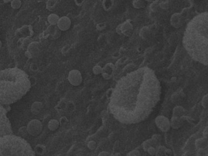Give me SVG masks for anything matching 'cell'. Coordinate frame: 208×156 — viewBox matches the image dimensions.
<instances>
[{"label": "cell", "instance_id": "45", "mask_svg": "<svg viewBox=\"0 0 208 156\" xmlns=\"http://www.w3.org/2000/svg\"><path fill=\"white\" fill-rule=\"evenodd\" d=\"M98 155L99 156H108V155H111V154L107 151H102L98 154Z\"/></svg>", "mask_w": 208, "mask_h": 156}, {"label": "cell", "instance_id": "42", "mask_svg": "<svg viewBox=\"0 0 208 156\" xmlns=\"http://www.w3.org/2000/svg\"><path fill=\"white\" fill-rule=\"evenodd\" d=\"M173 154V151L170 148H167L166 147V149H165V154L164 155H167V156H170Z\"/></svg>", "mask_w": 208, "mask_h": 156}, {"label": "cell", "instance_id": "6", "mask_svg": "<svg viewBox=\"0 0 208 156\" xmlns=\"http://www.w3.org/2000/svg\"><path fill=\"white\" fill-rule=\"evenodd\" d=\"M28 134L32 137L39 136L43 130V125L41 122L37 119L31 120L26 126Z\"/></svg>", "mask_w": 208, "mask_h": 156}, {"label": "cell", "instance_id": "44", "mask_svg": "<svg viewBox=\"0 0 208 156\" xmlns=\"http://www.w3.org/2000/svg\"><path fill=\"white\" fill-rule=\"evenodd\" d=\"M67 121H68V120L66 119V118L65 117H63L60 119L59 123L61 125H65V124H66V123H67Z\"/></svg>", "mask_w": 208, "mask_h": 156}, {"label": "cell", "instance_id": "39", "mask_svg": "<svg viewBox=\"0 0 208 156\" xmlns=\"http://www.w3.org/2000/svg\"><path fill=\"white\" fill-rule=\"evenodd\" d=\"M101 75H102L103 78H104V79L105 80H109L112 78V74H109V73H104V72H103Z\"/></svg>", "mask_w": 208, "mask_h": 156}, {"label": "cell", "instance_id": "20", "mask_svg": "<svg viewBox=\"0 0 208 156\" xmlns=\"http://www.w3.org/2000/svg\"><path fill=\"white\" fill-rule=\"evenodd\" d=\"M132 7L136 9H141L144 8L147 5V2L145 0H133L132 2Z\"/></svg>", "mask_w": 208, "mask_h": 156}, {"label": "cell", "instance_id": "40", "mask_svg": "<svg viewBox=\"0 0 208 156\" xmlns=\"http://www.w3.org/2000/svg\"><path fill=\"white\" fill-rule=\"evenodd\" d=\"M206 149H199V150H197V155H199V156L206 155H207V152H206Z\"/></svg>", "mask_w": 208, "mask_h": 156}, {"label": "cell", "instance_id": "11", "mask_svg": "<svg viewBox=\"0 0 208 156\" xmlns=\"http://www.w3.org/2000/svg\"><path fill=\"white\" fill-rule=\"evenodd\" d=\"M33 29L30 25H24L21 28L18 29L15 32V35L19 38L28 37L30 38L33 36Z\"/></svg>", "mask_w": 208, "mask_h": 156}, {"label": "cell", "instance_id": "25", "mask_svg": "<svg viewBox=\"0 0 208 156\" xmlns=\"http://www.w3.org/2000/svg\"><path fill=\"white\" fill-rule=\"evenodd\" d=\"M114 4V0H103V7L104 11H109L113 7Z\"/></svg>", "mask_w": 208, "mask_h": 156}, {"label": "cell", "instance_id": "4", "mask_svg": "<svg viewBox=\"0 0 208 156\" xmlns=\"http://www.w3.org/2000/svg\"><path fill=\"white\" fill-rule=\"evenodd\" d=\"M31 146L19 136L7 134L0 138V155H34Z\"/></svg>", "mask_w": 208, "mask_h": 156}, {"label": "cell", "instance_id": "12", "mask_svg": "<svg viewBox=\"0 0 208 156\" xmlns=\"http://www.w3.org/2000/svg\"><path fill=\"white\" fill-rule=\"evenodd\" d=\"M56 26L62 32L68 31L71 26V20L67 16H63L59 18Z\"/></svg>", "mask_w": 208, "mask_h": 156}, {"label": "cell", "instance_id": "35", "mask_svg": "<svg viewBox=\"0 0 208 156\" xmlns=\"http://www.w3.org/2000/svg\"><path fill=\"white\" fill-rule=\"evenodd\" d=\"M147 152H148V154L149 155H156V147L154 146H150L149 147L148 150H147Z\"/></svg>", "mask_w": 208, "mask_h": 156}, {"label": "cell", "instance_id": "15", "mask_svg": "<svg viewBox=\"0 0 208 156\" xmlns=\"http://www.w3.org/2000/svg\"><path fill=\"white\" fill-rule=\"evenodd\" d=\"M186 113V109L182 105H176L172 110V117H184Z\"/></svg>", "mask_w": 208, "mask_h": 156}, {"label": "cell", "instance_id": "22", "mask_svg": "<svg viewBox=\"0 0 208 156\" xmlns=\"http://www.w3.org/2000/svg\"><path fill=\"white\" fill-rule=\"evenodd\" d=\"M59 18L60 17L58 16V15L56 14H51L48 16L47 20L49 24H51V25H56Z\"/></svg>", "mask_w": 208, "mask_h": 156}, {"label": "cell", "instance_id": "38", "mask_svg": "<svg viewBox=\"0 0 208 156\" xmlns=\"http://www.w3.org/2000/svg\"><path fill=\"white\" fill-rule=\"evenodd\" d=\"M113 91H114L113 88H109V89L107 90V91L106 92V97L107 98V100H109L111 98L113 93Z\"/></svg>", "mask_w": 208, "mask_h": 156}, {"label": "cell", "instance_id": "49", "mask_svg": "<svg viewBox=\"0 0 208 156\" xmlns=\"http://www.w3.org/2000/svg\"><path fill=\"white\" fill-rule=\"evenodd\" d=\"M145 1L148 3H154L156 0H145Z\"/></svg>", "mask_w": 208, "mask_h": 156}, {"label": "cell", "instance_id": "32", "mask_svg": "<svg viewBox=\"0 0 208 156\" xmlns=\"http://www.w3.org/2000/svg\"><path fill=\"white\" fill-rule=\"evenodd\" d=\"M61 34H62V31L57 27L56 31H54V33L51 36L53 39L57 40L61 36Z\"/></svg>", "mask_w": 208, "mask_h": 156}, {"label": "cell", "instance_id": "1", "mask_svg": "<svg viewBox=\"0 0 208 156\" xmlns=\"http://www.w3.org/2000/svg\"><path fill=\"white\" fill-rule=\"evenodd\" d=\"M161 95V84L154 71L148 67H142L119 80L109 99V108L119 122L136 124L153 113Z\"/></svg>", "mask_w": 208, "mask_h": 156}, {"label": "cell", "instance_id": "28", "mask_svg": "<svg viewBox=\"0 0 208 156\" xmlns=\"http://www.w3.org/2000/svg\"><path fill=\"white\" fill-rule=\"evenodd\" d=\"M10 3L11 7L14 10L19 9L22 5V2L21 0H12Z\"/></svg>", "mask_w": 208, "mask_h": 156}, {"label": "cell", "instance_id": "43", "mask_svg": "<svg viewBox=\"0 0 208 156\" xmlns=\"http://www.w3.org/2000/svg\"><path fill=\"white\" fill-rule=\"evenodd\" d=\"M85 1L86 0H74V3L78 6H81Z\"/></svg>", "mask_w": 208, "mask_h": 156}, {"label": "cell", "instance_id": "17", "mask_svg": "<svg viewBox=\"0 0 208 156\" xmlns=\"http://www.w3.org/2000/svg\"><path fill=\"white\" fill-rule=\"evenodd\" d=\"M43 108V104L39 101H36L33 103L31 105V110L32 114L37 115Z\"/></svg>", "mask_w": 208, "mask_h": 156}, {"label": "cell", "instance_id": "36", "mask_svg": "<svg viewBox=\"0 0 208 156\" xmlns=\"http://www.w3.org/2000/svg\"><path fill=\"white\" fill-rule=\"evenodd\" d=\"M19 133L21 136H24V135H26V134H28V131H27L26 126H22L21 128H20L19 130Z\"/></svg>", "mask_w": 208, "mask_h": 156}, {"label": "cell", "instance_id": "52", "mask_svg": "<svg viewBox=\"0 0 208 156\" xmlns=\"http://www.w3.org/2000/svg\"><path fill=\"white\" fill-rule=\"evenodd\" d=\"M2 42L1 41V40H0V50H1V48H2Z\"/></svg>", "mask_w": 208, "mask_h": 156}, {"label": "cell", "instance_id": "29", "mask_svg": "<svg viewBox=\"0 0 208 156\" xmlns=\"http://www.w3.org/2000/svg\"><path fill=\"white\" fill-rule=\"evenodd\" d=\"M166 149V147L164 146H162L160 145L159 146H158L156 147V155L157 156H161V155H164L165 154V151Z\"/></svg>", "mask_w": 208, "mask_h": 156}, {"label": "cell", "instance_id": "34", "mask_svg": "<svg viewBox=\"0 0 208 156\" xmlns=\"http://www.w3.org/2000/svg\"><path fill=\"white\" fill-rule=\"evenodd\" d=\"M96 143L94 140H90L87 143V147L90 150H94L96 147Z\"/></svg>", "mask_w": 208, "mask_h": 156}, {"label": "cell", "instance_id": "21", "mask_svg": "<svg viewBox=\"0 0 208 156\" xmlns=\"http://www.w3.org/2000/svg\"><path fill=\"white\" fill-rule=\"evenodd\" d=\"M150 34H151V31L149 30V28L147 26L143 27L140 29L139 32V36L144 40L148 39L149 37V36H150Z\"/></svg>", "mask_w": 208, "mask_h": 156}, {"label": "cell", "instance_id": "23", "mask_svg": "<svg viewBox=\"0 0 208 156\" xmlns=\"http://www.w3.org/2000/svg\"><path fill=\"white\" fill-rule=\"evenodd\" d=\"M59 3L58 0H48L46 3V8L49 11H53Z\"/></svg>", "mask_w": 208, "mask_h": 156}, {"label": "cell", "instance_id": "8", "mask_svg": "<svg viewBox=\"0 0 208 156\" xmlns=\"http://www.w3.org/2000/svg\"><path fill=\"white\" fill-rule=\"evenodd\" d=\"M154 123L157 128L163 132H167L171 129L170 120L164 115L157 116L155 118Z\"/></svg>", "mask_w": 208, "mask_h": 156}, {"label": "cell", "instance_id": "53", "mask_svg": "<svg viewBox=\"0 0 208 156\" xmlns=\"http://www.w3.org/2000/svg\"><path fill=\"white\" fill-rule=\"evenodd\" d=\"M114 155H120L121 154H120V153H117V154H115Z\"/></svg>", "mask_w": 208, "mask_h": 156}, {"label": "cell", "instance_id": "47", "mask_svg": "<svg viewBox=\"0 0 208 156\" xmlns=\"http://www.w3.org/2000/svg\"><path fill=\"white\" fill-rule=\"evenodd\" d=\"M31 69L32 71H36L38 70V67L36 65V64H35L34 63H33L31 65Z\"/></svg>", "mask_w": 208, "mask_h": 156}, {"label": "cell", "instance_id": "7", "mask_svg": "<svg viewBox=\"0 0 208 156\" xmlns=\"http://www.w3.org/2000/svg\"><path fill=\"white\" fill-rule=\"evenodd\" d=\"M134 27L129 20L119 24L115 29L116 33L119 35H123L126 37H131L133 33Z\"/></svg>", "mask_w": 208, "mask_h": 156}, {"label": "cell", "instance_id": "37", "mask_svg": "<svg viewBox=\"0 0 208 156\" xmlns=\"http://www.w3.org/2000/svg\"><path fill=\"white\" fill-rule=\"evenodd\" d=\"M141 155L140 151L137 150H134L130 151L127 154L128 156H140Z\"/></svg>", "mask_w": 208, "mask_h": 156}, {"label": "cell", "instance_id": "16", "mask_svg": "<svg viewBox=\"0 0 208 156\" xmlns=\"http://www.w3.org/2000/svg\"><path fill=\"white\" fill-rule=\"evenodd\" d=\"M40 43L38 42H31L27 47L26 50L29 51L33 56L34 54H37L40 50Z\"/></svg>", "mask_w": 208, "mask_h": 156}, {"label": "cell", "instance_id": "13", "mask_svg": "<svg viewBox=\"0 0 208 156\" xmlns=\"http://www.w3.org/2000/svg\"><path fill=\"white\" fill-rule=\"evenodd\" d=\"M170 121L171 128H173L174 129H179L182 126L183 124H184L183 117H172L171 120H170Z\"/></svg>", "mask_w": 208, "mask_h": 156}, {"label": "cell", "instance_id": "33", "mask_svg": "<svg viewBox=\"0 0 208 156\" xmlns=\"http://www.w3.org/2000/svg\"><path fill=\"white\" fill-rule=\"evenodd\" d=\"M201 104L204 109H207L208 106V95L206 94L202 98L201 101Z\"/></svg>", "mask_w": 208, "mask_h": 156}, {"label": "cell", "instance_id": "14", "mask_svg": "<svg viewBox=\"0 0 208 156\" xmlns=\"http://www.w3.org/2000/svg\"><path fill=\"white\" fill-rule=\"evenodd\" d=\"M195 145L197 150L199 149H207L208 146L207 138L202 137L197 139L195 142Z\"/></svg>", "mask_w": 208, "mask_h": 156}, {"label": "cell", "instance_id": "5", "mask_svg": "<svg viewBox=\"0 0 208 156\" xmlns=\"http://www.w3.org/2000/svg\"><path fill=\"white\" fill-rule=\"evenodd\" d=\"M7 112L4 105L0 104V138L12 134L11 125L7 118Z\"/></svg>", "mask_w": 208, "mask_h": 156}, {"label": "cell", "instance_id": "46", "mask_svg": "<svg viewBox=\"0 0 208 156\" xmlns=\"http://www.w3.org/2000/svg\"><path fill=\"white\" fill-rule=\"evenodd\" d=\"M24 54H25V56L27 57L28 59H32V57H33V56H33V55H32L29 51H28V50L26 51V52H25V53H24Z\"/></svg>", "mask_w": 208, "mask_h": 156}, {"label": "cell", "instance_id": "50", "mask_svg": "<svg viewBox=\"0 0 208 156\" xmlns=\"http://www.w3.org/2000/svg\"><path fill=\"white\" fill-rule=\"evenodd\" d=\"M4 1L5 0H0V5H3L4 4H5Z\"/></svg>", "mask_w": 208, "mask_h": 156}, {"label": "cell", "instance_id": "27", "mask_svg": "<svg viewBox=\"0 0 208 156\" xmlns=\"http://www.w3.org/2000/svg\"><path fill=\"white\" fill-rule=\"evenodd\" d=\"M36 154L44 155L46 152V147L43 145H37L34 150Z\"/></svg>", "mask_w": 208, "mask_h": 156}, {"label": "cell", "instance_id": "26", "mask_svg": "<svg viewBox=\"0 0 208 156\" xmlns=\"http://www.w3.org/2000/svg\"><path fill=\"white\" fill-rule=\"evenodd\" d=\"M114 69L115 65L112 63H107L103 67V72L112 74Z\"/></svg>", "mask_w": 208, "mask_h": 156}, {"label": "cell", "instance_id": "30", "mask_svg": "<svg viewBox=\"0 0 208 156\" xmlns=\"http://www.w3.org/2000/svg\"><path fill=\"white\" fill-rule=\"evenodd\" d=\"M92 71L94 75H101V74L103 73V67H101L100 65H95L92 68Z\"/></svg>", "mask_w": 208, "mask_h": 156}, {"label": "cell", "instance_id": "19", "mask_svg": "<svg viewBox=\"0 0 208 156\" xmlns=\"http://www.w3.org/2000/svg\"><path fill=\"white\" fill-rule=\"evenodd\" d=\"M59 126H60L59 121H58L56 119H52L51 120H49L48 123V128L51 131L56 130L58 128H59Z\"/></svg>", "mask_w": 208, "mask_h": 156}, {"label": "cell", "instance_id": "2", "mask_svg": "<svg viewBox=\"0 0 208 156\" xmlns=\"http://www.w3.org/2000/svg\"><path fill=\"white\" fill-rule=\"evenodd\" d=\"M183 46L195 61L207 66L208 63V13L197 15L186 28Z\"/></svg>", "mask_w": 208, "mask_h": 156}, {"label": "cell", "instance_id": "18", "mask_svg": "<svg viewBox=\"0 0 208 156\" xmlns=\"http://www.w3.org/2000/svg\"><path fill=\"white\" fill-rule=\"evenodd\" d=\"M152 145L153 146L157 147L158 146H159L162 142V136L159 134H156L152 135L150 138Z\"/></svg>", "mask_w": 208, "mask_h": 156}, {"label": "cell", "instance_id": "48", "mask_svg": "<svg viewBox=\"0 0 208 156\" xmlns=\"http://www.w3.org/2000/svg\"><path fill=\"white\" fill-rule=\"evenodd\" d=\"M203 135L204 137L207 138V135H208V132H207V126H206L203 131Z\"/></svg>", "mask_w": 208, "mask_h": 156}, {"label": "cell", "instance_id": "41", "mask_svg": "<svg viewBox=\"0 0 208 156\" xmlns=\"http://www.w3.org/2000/svg\"><path fill=\"white\" fill-rule=\"evenodd\" d=\"M106 27V24L104 23H98L96 25V29L98 31H102Z\"/></svg>", "mask_w": 208, "mask_h": 156}, {"label": "cell", "instance_id": "31", "mask_svg": "<svg viewBox=\"0 0 208 156\" xmlns=\"http://www.w3.org/2000/svg\"><path fill=\"white\" fill-rule=\"evenodd\" d=\"M152 146V142H151L150 138L146 140H145V141L142 143V149H143L144 151H145V152H147V150H148V147Z\"/></svg>", "mask_w": 208, "mask_h": 156}, {"label": "cell", "instance_id": "3", "mask_svg": "<svg viewBox=\"0 0 208 156\" xmlns=\"http://www.w3.org/2000/svg\"><path fill=\"white\" fill-rule=\"evenodd\" d=\"M31 87L27 74L18 68L0 71V104L11 105L20 100Z\"/></svg>", "mask_w": 208, "mask_h": 156}, {"label": "cell", "instance_id": "24", "mask_svg": "<svg viewBox=\"0 0 208 156\" xmlns=\"http://www.w3.org/2000/svg\"><path fill=\"white\" fill-rule=\"evenodd\" d=\"M31 40L28 37H21L19 38L18 43L19 45H20V47H21L22 48L24 49L26 48L29 45V44L31 43Z\"/></svg>", "mask_w": 208, "mask_h": 156}, {"label": "cell", "instance_id": "10", "mask_svg": "<svg viewBox=\"0 0 208 156\" xmlns=\"http://www.w3.org/2000/svg\"><path fill=\"white\" fill-rule=\"evenodd\" d=\"M184 19L183 16L178 12L174 13L171 16L170 19V23L172 27L176 29H179L181 28L184 23Z\"/></svg>", "mask_w": 208, "mask_h": 156}, {"label": "cell", "instance_id": "9", "mask_svg": "<svg viewBox=\"0 0 208 156\" xmlns=\"http://www.w3.org/2000/svg\"><path fill=\"white\" fill-rule=\"evenodd\" d=\"M69 83L73 86H79L82 83V76L81 73L76 69L71 70L69 71L68 77Z\"/></svg>", "mask_w": 208, "mask_h": 156}, {"label": "cell", "instance_id": "51", "mask_svg": "<svg viewBox=\"0 0 208 156\" xmlns=\"http://www.w3.org/2000/svg\"><path fill=\"white\" fill-rule=\"evenodd\" d=\"M11 1H12V0H5L4 3H5V4H7L8 3H10Z\"/></svg>", "mask_w": 208, "mask_h": 156}]
</instances>
